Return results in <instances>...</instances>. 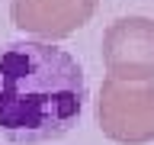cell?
Instances as JSON below:
<instances>
[{"label": "cell", "instance_id": "obj_1", "mask_svg": "<svg viewBox=\"0 0 154 145\" xmlns=\"http://www.w3.org/2000/svg\"><path fill=\"white\" fill-rule=\"evenodd\" d=\"M84 100V68L71 52L42 39L0 45V139L55 142L77 126Z\"/></svg>", "mask_w": 154, "mask_h": 145}, {"label": "cell", "instance_id": "obj_4", "mask_svg": "<svg viewBox=\"0 0 154 145\" xmlns=\"http://www.w3.org/2000/svg\"><path fill=\"white\" fill-rule=\"evenodd\" d=\"M96 0H13V23L42 39H64L93 16Z\"/></svg>", "mask_w": 154, "mask_h": 145}, {"label": "cell", "instance_id": "obj_3", "mask_svg": "<svg viewBox=\"0 0 154 145\" xmlns=\"http://www.w3.org/2000/svg\"><path fill=\"white\" fill-rule=\"evenodd\" d=\"M103 65L116 81L148 84L154 77V23L144 16H122L103 32Z\"/></svg>", "mask_w": 154, "mask_h": 145}, {"label": "cell", "instance_id": "obj_2", "mask_svg": "<svg viewBox=\"0 0 154 145\" xmlns=\"http://www.w3.org/2000/svg\"><path fill=\"white\" fill-rule=\"evenodd\" d=\"M96 119L112 142L144 145L154 139V87L106 77L96 100Z\"/></svg>", "mask_w": 154, "mask_h": 145}]
</instances>
